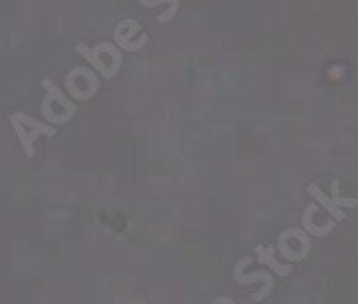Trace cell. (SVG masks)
Instances as JSON below:
<instances>
[{
  "label": "cell",
  "mask_w": 358,
  "mask_h": 304,
  "mask_svg": "<svg viewBox=\"0 0 358 304\" xmlns=\"http://www.w3.org/2000/svg\"><path fill=\"white\" fill-rule=\"evenodd\" d=\"M41 87L45 89V97L41 101V115L45 117V121L52 125H65L67 121H71V117L76 115V104L73 101L57 89V85L50 80V78H43Z\"/></svg>",
  "instance_id": "1"
},
{
  "label": "cell",
  "mask_w": 358,
  "mask_h": 304,
  "mask_svg": "<svg viewBox=\"0 0 358 304\" xmlns=\"http://www.w3.org/2000/svg\"><path fill=\"white\" fill-rule=\"evenodd\" d=\"M78 52L89 61V65L101 75V78H106V80L115 78L121 69V65H123L121 50L115 43H99L91 50L85 43H80Z\"/></svg>",
  "instance_id": "2"
},
{
  "label": "cell",
  "mask_w": 358,
  "mask_h": 304,
  "mask_svg": "<svg viewBox=\"0 0 358 304\" xmlns=\"http://www.w3.org/2000/svg\"><path fill=\"white\" fill-rule=\"evenodd\" d=\"M11 125H13V130H15L22 147H24V154H27V158L35 156V140L39 136H55L57 134V128L29 117L27 113H13L11 115Z\"/></svg>",
  "instance_id": "3"
},
{
  "label": "cell",
  "mask_w": 358,
  "mask_h": 304,
  "mask_svg": "<svg viewBox=\"0 0 358 304\" xmlns=\"http://www.w3.org/2000/svg\"><path fill=\"white\" fill-rule=\"evenodd\" d=\"M65 89L69 99H91L97 89H99V80L93 69L89 67H76L67 73L65 78Z\"/></svg>",
  "instance_id": "4"
},
{
  "label": "cell",
  "mask_w": 358,
  "mask_h": 304,
  "mask_svg": "<svg viewBox=\"0 0 358 304\" xmlns=\"http://www.w3.org/2000/svg\"><path fill=\"white\" fill-rule=\"evenodd\" d=\"M306 190H309V194L320 203V205L326 212H330L332 220H337V222L345 218L343 208H356L358 205V198H343V196H339V182H332V196L324 194L320 190V186H315V184H311Z\"/></svg>",
  "instance_id": "5"
},
{
  "label": "cell",
  "mask_w": 358,
  "mask_h": 304,
  "mask_svg": "<svg viewBox=\"0 0 358 304\" xmlns=\"http://www.w3.org/2000/svg\"><path fill=\"white\" fill-rule=\"evenodd\" d=\"M147 39V35H141V27L134 20H123L115 27V45L121 48L123 52H138Z\"/></svg>",
  "instance_id": "6"
},
{
  "label": "cell",
  "mask_w": 358,
  "mask_h": 304,
  "mask_svg": "<svg viewBox=\"0 0 358 304\" xmlns=\"http://www.w3.org/2000/svg\"><path fill=\"white\" fill-rule=\"evenodd\" d=\"M274 252H276L274 246H257V248H255V255H257V259L262 263H266L274 274H278V276H289L294 272L292 263H278L274 259Z\"/></svg>",
  "instance_id": "7"
},
{
  "label": "cell",
  "mask_w": 358,
  "mask_h": 304,
  "mask_svg": "<svg viewBox=\"0 0 358 304\" xmlns=\"http://www.w3.org/2000/svg\"><path fill=\"white\" fill-rule=\"evenodd\" d=\"M234 278H236V281H238L240 285H250V283H264L266 287H264V294H262L259 302H262V300H266V298L270 296L272 287H274L272 274H270V272H264V270H259V272H252V274H242V272H236V270H234Z\"/></svg>",
  "instance_id": "8"
},
{
  "label": "cell",
  "mask_w": 358,
  "mask_h": 304,
  "mask_svg": "<svg viewBox=\"0 0 358 304\" xmlns=\"http://www.w3.org/2000/svg\"><path fill=\"white\" fill-rule=\"evenodd\" d=\"M317 210V205H311L304 210V216H302V226H304V231L309 233V236H313V238H324V236H328L332 229H335V220H328V222H324V226H315L313 224V212Z\"/></svg>",
  "instance_id": "9"
}]
</instances>
